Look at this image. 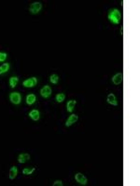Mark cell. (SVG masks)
Masks as SVG:
<instances>
[{
	"mask_svg": "<svg viewBox=\"0 0 140 186\" xmlns=\"http://www.w3.org/2000/svg\"><path fill=\"white\" fill-rule=\"evenodd\" d=\"M18 175V168L17 167H12L11 170H9V179L11 180H14V179L17 177Z\"/></svg>",
	"mask_w": 140,
	"mask_h": 186,
	"instance_id": "4fadbf2b",
	"label": "cell"
},
{
	"mask_svg": "<svg viewBox=\"0 0 140 186\" xmlns=\"http://www.w3.org/2000/svg\"><path fill=\"white\" fill-rule=\"evenodd\" d=\"M53 186H63V182L61 181H55L53 182Z\"/></svg>",
	"mask_w": 140,
	"mask_h": 186,
	"instance_id": "44dd1931",
	"label": "cell"
},
{
	"mask_svg": "<svg viewBox=\"0 0 140 186\" xmlns=\"http://www.w3.org/2000/svg\"><path fill=\"white\" fill-rule=\"evenodd\" d=\"M108 18L112 23H114V24H119L122 19V13L117 9H110L108 14Z\"/></svg>",
	"mask_w": 140,
	"mask_h": 186,
	"instance_id": "6da1fadb",
	"label": "cell"
},
{
	"mask_svg": "<svg viewBox=\"0 0 140 186\" xmlns=\"http://www.w3.org/2000/svg\"><path fill=\"white\" fill-rule=\"evenodd\" d=\"M9 100H11V101L13 104L17 105V104L21 103L22 96L19 92H11V94H9Z\"/></svg>",
	"mask_w": 140,
	"mask_h": 186,
	"instance_id": "7a4b0ae2",
	"label": "cell"
},
{
	"mask_svg": "<svg viewBox=\"0 0 140 186\" xmlns=\"http://www.w3.org/2000/svg\"><path fill=\"white\" fill-rule=\"evenodd\" d=\"M29 116L32 118L34 121H38L39 119V116H40V114L38 110H32L31 112L29 113Z\"/></svg>",
	"mask_w": 140,
	"mask_h": 186,
	"instance_id": "7c38bea8",
	"label": "cell"
},
{
	"mask_svg": "<svg viewBox=\"0 0 140 186\" xmlns=\"http://www.w3.org/2000/svg\"><path fill=\"white\" fill-rule=\"evenodd\" d=\"M42 9V4L40 2H34L30 5L29 8V11L32 13V14H38V13L41 11Z\"/></svg>",
	"mask_w": 140,
	"mask_h": 186,
	"instance_id": "3957f363",
	"label": "cell"
},
{
	"mask_svg": "<svg viewBox=\"0 0 140 186\" xmlns=\"http://www.w3.org/2000/svg\"><path fill=\"white\" fill-rule=\"evenodd\" d=\"M122 33H123V28L122 27V28H121V35H122Z\"/></svg>",
	"mask_w": 140,
	"mask_h": 186,
	"instance_id": "7402d4cb",
	"label": "cell"
},
{
	"mask_svg": "<svg viewBox=\"0 0 140 186\" xmlns=\"http://www.w3.org/2000/svg\"><path fill=\"white\" fill-rule=\"evenodd\" d=\"M76 104H77V101H75V100L68 101L67 103H66V110H67V112H69V113H72L73 110H74L75 106H76Z\"/></svg>",
	"mask_w": 140,
	"mask_h": 186,
	"instance_id": "8fae6325",
	"label": "cell"
},
{
	"mask_svg": "<svg viewBox=\"0 0 140 186\" xmlns=\"http://www.w3.org/2000/svg\"><path fill=\"white\" fill-rule=\"evenodd\" d=\"M18 82H19V78L17 76H12L9 78V85H11L12 89H14V87L17 86Z\"/></svg>",
	"mask_w": 140,
	"mask_h": 186,
	"instance_id": "9a60e30c",
	"label": "cell"
},
{
	"mask_svg": "<svg viewBox=\"0 0 140 186\" xmlns=\"http://www.w3.org/2000/svg\"><path fill=\"white\" fill-rule=\"evenodd\" d=\"M40 95L43 97V98H49L50 96L52 95V89L50 86H45L43 87L42 89H40Z\"/></svg>",
	"mask_w": 140,
	"mask_h": 186,
	"instance_id": "52a82bcc",
	"label": "cell"
},
{
	"mask_svg": "<svg viewBox=\"0 0 140 186\" xmlns=\"http://www.w3.org/2000/svg\"><path fill=\"white\" fill-rule=\"evenodd\" d=\"M59 79H60L59 76L56 74H52L51 77H50V81H51V83H52V84H58Z\"/></svg>",
	"mask_w": 140,
	"mask_h": 186,
	"instance_id": "e0dca14e",
	"label": "cell"
},
{
	"mask_svg": "<svg viewBox=\"0 0 140 186\" xmlns=\"http://www.w3.org/2000/svg\"><path fill=\"white\" fill-rule=\"evenodd\" d=\"M8 58V54L5 52H0V62H4Z\"/></svg>",
	"mask_w": 140,
	"mask_h": 186,
	"instance_id": "ffe728a7",
	"label": "cell"
},
{
	"mask_svg": "<svg viewBox=\"0 0 140 186\" xmlns=\"http://www.w3.org/2000/svg\"><path fill=\"white\" fill-rule=\"evenodd\" d=\"M55 99H56V101H57V103H63L65 99V95L64 93H59L56 95Z\"/></svg>",
	"mask_w": 140,
	"mask_h": 186,
	"instance_id": "ac0fdd59",
	"label": "cell"
},
{
	"mask_svg": "<svg viewBox=\"0 0 140 186\" xmlns=\"http://www.w3.org/2000/svg\"><path fill=\"white\" fill-rule=\"evenodd\" d=\"M36 84H38V78H36V77H31V78L26 79L22 82V85L25 87H35Z\"/></svg>",
	"mask_w": 140,
	"mask_h": 186,
	"instance_id": "277c9868",
	"label": "cell"
},
{
	"mask_svg": "<svg viewBox=\"0 0 140 186\" xmlns=\"http://www.w3.org/2000/svg\"><path fill=\"white\" fill-rule=\"evenodd\" d=\"M79 119V116H77V114H72L71 116H70L68 118H67V120H66V122H65V127H70V126H72L73 124H75L77 121H78Z\"/></svg>",
	"mask_w": 140,
	"mask_h": 186,
	"instance_id": "ba28073f",
	"label": "cell"
},
{
	"mask_svg": "<svg viewBox=\"0 0 140 186\" xmlns=\"http://www.w3.org/2000/svg\"><path fill=\"white\" fill-rule=\"evenodd\" d=\"M123 81V74L122 73H118L116 74L114 76L112 77V82L114 85L118 86V85H121Z\"/></svg>",
	"mask_w": 140,
	"mask_h": 186,
	"instance_id": "8992f818",
	"label": "cell"
},
{
	"mask_svg": "<svg viewBox=\"0 0 140 186\" xmlns=\"http://www.w3.org/2000/svg\"><path fill=\"white\" fill-rule=\"evenodd\" d=\"M75 180L81 185H86L87 184V181H88L87 178H86L82 173H81V172H79V173H77L75 175Z\"/></svg>",
	"mask_w": 140,
	"mask_h": 186,
	"instance_id": "5b68a950",
	"label": "cell"
},
{
	"mask_svg": "<svg viewBox=\"0 0 140 186\" xmlns=\"http://www.w3.org/2000/svg\"><path fill=\"white\" fill-rule=\"evenodd\" d=\"M35 171V168H26L22 170V173L24 175H31Z\"/></svg>",
	"mask_w": 140,
	"mask_h": 186,
	"instance_id": "d6986e66",
	"label": "cell"
},
{
	"mask_svg": "<svg viewBox=\"0 0 140 186\" xmlns=\"http://www.w3.org/2000/svg\"><path fill=\"white\" fill-rule=\"evenodd\" d=\"M30 158H31V156H30L29 154L23 153V154H21L18 156V162H19V163H21V164L25 163L26 161L30 160Z\"/></svg>",
	"mask_w": 140,
	"mask_h": 186,
	"instance_id": "30bf717a",
	"label": "cell"
},
{
	"mask_svg": "<svg viewBox=\"0 0 140 186\" xmlns=\"http://www.w3.org/2000/svg\"><path fill=\"white\" fill-rule=\"evenodd\" d=\"M9 70V63H3L0 66V74H3L7 73Z\"/></svg>",
	"mask_w": 140,
	"mask_h": 186,
	"instance_id": "2e32d148",
	"label": "cell"
},
{
	"mask_svg": "<svg viewBox=\"0 0 140 186\" xmlns=\"http://www.w3.org/2000/svg\"><path fill=\"white\" fill-rule=\"evenodd\" d=\"M36 101V97L35 94H29V95H27V97H26V103H27L28 105L34 104Z\"/></svg>",
	"mask_w": 140,
	"mask_h": 186,
	"instance_id": "5bb4252c",
	"label": "cell"
},
{
	"mask_svg": "<svg viewBox=\"0 0 140 186\" xmlns=\"http://www.w3.org/2000/svg\"><path fill=\"white\" fill-rule=\"evenodd\" d=\"M106 101H108L109 104H111V105H114V106L118 105V101H117L116 96L113 93L108 94V98H106Z\"/></svg>",
	"mask_w": 140,
	"mask_h": 186,
	"instance_id": "9c48e42d",
	"label": "cell"
}]
</instances>
